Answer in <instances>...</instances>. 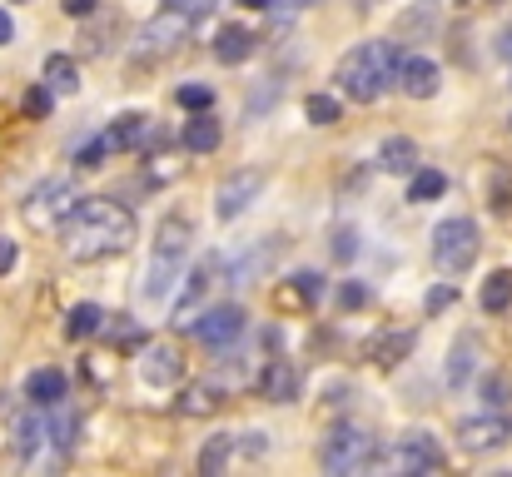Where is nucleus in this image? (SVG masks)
<instances>
[{"label":"nucleus","instance_id":"f257e3e1","mask_svg":"<svg viewBox=\"0 0 512 477\" xmlns=\"http://www.w3.org/2000/svg\"><path fill=\"white\" fill-rule=\"evenodd\" d=\"M130 239H135V214L125 204H115V199H85L65 219V254L80 259V264L85 259L90 264L110 259V254L130 249Z\"/></svg>","mask_w":512,"mask_h":477},{"label":"nucleus","instance_id":"f03ea898","mask_svg":"<svg viewBox=\"0 0 512 477\" xmlns=\"http://www.w3.org/2000/svg\"><path fill=\"white\" fill-rule=\"evenodd\" d=\"M398 50L388 40H368V45H353L339 60V90L348 100H378L393 80H398Z\"/></svg>","mask_w":512,"mask_h":477},{"label":"nucleus","instance_id":"7ed1b4c3","mask_svg":"<svg viewBox=\"0 0 512 477\" xmlns=\"http://www.w3.org/2000/svg\"><path fill=\"white\" fill-rule=\"evenodd\" d=\"M478 224L473 219H443L438 229H433V269L443 274V279H458V274H468L473 264H478Z\"/></svg>","mask_w":512,"mask_h":477},{"label":"nucleus","instance_id":"20e7f679","mask_svg":"<svg viewBox=\"0 0 512 477\" xmlns=\"http://www.w3.org/2000/svg\"><path fill=\"white\" fill-rule=\"evenodd\" d=\"M189 219H165L160 224V239H155V254H150V274H145V294L150 299H165L174 284V274H179V264H184V254H189Z\"/></svg>","mask_w":512,"mask_h":477},{"label":"nucleus","instance_id":"39448f33","mask_svg":"<svg viewBox=\"0 0 512 477\" xmlns=\"http://www.w3.org/2000/svg\"><path fill=\"white\" fill-rule=\"evenodd\" d=\"M373 458H378L373 433H363V428H353V423H339V428H329V433H324L319 463H324L329 473H363Z\"/></svg>","mask_w":512,"mask_h":477},{"label":"nucleus","instance_id":"423d86ee","mask_svg":"<svg viewBox=\"0 0 512 477\" xmlns=\"http://www.w3.org/2000/svg\"><path fill=\"white\" fill-rule=\"evenodd\" d=\"M75 184L70 179H45V184H35L30 189V199H25V224H35V229H50V224H60L75 204Z\"/></svg>","mask_w":512,"mask_h":477},{"label":"nucleus","instance_id":"0eeeda50","mask_svg":"<svg viewBox=\"0 0 512 477\" xmlns=\"http://www.w3.org/2000/svg\"><path fill=\"white\" fill-rule=\"evenodd\" d=\"M184 25H189V15H179V10H165L160 20H150L140 35H135V60H155V55H170L174 45L184 40Z\"/></svg>","mask_w":512,"mask_h":477},{"label":"nucleus","instance_id":"6e6552de","mask_svg":"<svg viewBox=\"0 0 512 477\" xmlns=\"http://www.w3.org/2000/svg\"><path fill=\"white\" fill-rule=\"evenodd\" d=\"M259 189H264V174H259V169L229 174V179L219 184V194H214V214H219V219H239V214L259 199Z\"/></svg>","mask_w":512,"mask_h":477},{"label":"nucleus","instance_id":"1a4fd4ad","mask_svg":"<svg viewBox=\"0 0 512 477\" xmlns=\"http://www.w3.org/2000/svg\"><path fill=\"white\" fill-rule=\"evenodd\" d=\"M194 333L209 348H224V343H234L244 333V309L239 304H214V309H204V314L194 318Z\"/></svg>","mask_w":512,"mask_h":477},{"label":"nucleus","instance_id":"9d476101","mask_svg":"<svg viewBox=\"0 0 512 477\" xmlns=\"http://www.w3.org/2000/svg\"><path fill=\"white\" fill-rule=\"evenodd\" d=\"M438 85H443V70H438L433 60H423V55H403V65H398V90H403L408 100H433Z\"/></svg>","mask_w":512,"mask_h":477},{"label":"nucleus","instance_id":"9b49d317","mask_svg":"<svg viewBox=\"0 0 512 477\" xmlns=\"http://www.w3.org/2000/svg\"><path fill=\"white\" fill-rule=\"evenodd\" d=\"M219 279V259L209 254V259H199L194 264V274H189V284H184V294H179V304H174V323H194L199 318V304L209 299V284Z\"/></svg>","mask_w":512,"mask_h":477},{"label":"nucleus","instance_id":"f8f14e48","mask_svg":"<svg viewBox=\"0 0 512 477\" xmlns=\"http://www.w3.org/2000/svg\"><path fill=\"white\" fill-rule=\"evenodd\" d=\"M458 438H463L468 453H493V448H503L512 438V423L498 418V413H493V418H468V423L458 428Z\"/></svg>","mask_w":512,"mask_h":477},{"label":"nucleus","instance_id":"ddd939ff","mask_svg":"<svg viewBox=\"0 0 512 477\" xmlns=\"http://www.w3.org/2000/svg\"><path fill=\"white\" fill-rule=\"evenodd\" d=\"M443 463V453H438V443L428 438V433H408L398 448H393V468H403V473H428V468H438Z\"/></svg>","mask_w":512,"mask_h":477},{"label":"nucleus","instance_id":"4468645a","mask_svg":"<svg viewBox=\"0 0 512 477\" xmlns=\"http://www.w3.org/2000/svg\"><path fill=\"white\" fill-rule=\"evenodd\" d=\"M259 393H264L269 403H294V398H299V368H294L289 358H274L269 373H264V383H259Z\"/></svg>","mask_w":512,"mask_h":477},{"label":"nucleus","instance_id":"2eb2a0df","mask_svg":"<svg viewBox=\"0 0 512 477\" xmlns=\"http://www.w3.org/2000/svg\"><path fill=\"white\" fill-rule=\"evenodd\" d=\"M25 398H30L35 408L65 403V373H60V368H35V373L25 378Z\"/></svg>","mask_w":512,"mask_h":477},{"label":"nucleus","instance_id":"dca6fc26","mask_svg":"<svg viewBox=\"0 0 512 477\" xmlns=\"http://www.w3.org/2000/svg\"><path fill=\"white\" fill-rule=\"evenodd\" d=\"M184 378V358H179V348H150L145 353V383H155V388H170Z\"/></svg>","mask_w":512,"mask_h":477},{"label":"nucleus","instance_id":"f3484780","mask_svg":"<svg viewBox=\"0 0 512 477\" xmlns=\"http://www.w3.org/2000/svg\"><path fill=\"white\" fill-rule=\"evenodd\" d=\"M214 55H219V65H244L254 55V35L244 25H224L219 40H214Z\"/></svg>","mask_w":512,"mask_h":477},{"label":"nucleus","instance_id":"a211bd4d","mask_svg":"<svg viewBox=\"0 0 512 477\" xmlns=\"http://www.w3.org/2000/svg\"><path fill=\"white\" fill-rule=\"evenodd\" d=\"M184 150H194V155L219 150V120L209 110H194V120L184 125Z\"/></svg>","mask_w":512,"mask_h":477},{"label":"nucleus","instance_id":"6ab92c4d","mask_svg":"<svg viewBox=\"0 0 512 477\" xmlns=\"http://www.w3.org/2000/svg\"><path fill=\"white\" fill-rule=\"evenodd\" d=\"M45 85H50L55 95H75V90H80L75 60H70V55H45Z\"/></svg>","mask_w":512,"mask_h":477},{"label":"nucleus","instance_id":"aec40b11","mask_svg":"<svg viewBox=\"0 0 512 477\" xmlns=\"http://www.w3.org/2000/svg\"><path fill=\"white\" fill-rule=\"evenodd\" d=\"M378 164H383L388 174H408V169L418 164V145H413V140H403V135H393V140H383Z\"/></svg>","mask_w":512,"mask_h":477},{"label":"nucleus","instance_id":"412c9836","mask_svg":"<svg viewBox=\"0 0 512 477\" xmlns=\"http://www.w3.org/2000/svg\"><path fill=\"white\" fill-rule=\"evenodd\" d=\"M368 353H373L383 368H393L398 358H408V353H413V333H378V338L368 343Z\"/></svg>","mask_w":512,"mask_h":477},{"label":"nucleus","instance_id":"4be33fe9","mask_svg":"<svg viewBox=\"0 0 512 477\" xmlns=\"http://www.w3.org/2000/svg\"><path fill=\"white\" fill-rule=\"evenodd\" d=\"M105 140H110V150H135V145L145 140V115H120V120L105 130Z\"/></svg>","mask_w":512,"mask_h":477},{"label":"nucleus","instance_id":"5701e85b","mask_svg":"<svg viewBox=\"0 0 512 477\" xmlns=\"http://www.w3.org/2000/svg\"><path fill=\"white\" fill-rule=\"evenodd\" d=\"M508 304H512V274L498 269V274H488V284H483V314H508Z\"/></svg>","mask_w":512,"mask_h":477},{"label":"nucleus","instance_id":"b1692460","mask_svg":"<svg viewBox=\"0 0 512 477\" xmlns=\"http://www.w3.org/2000/svg\"><path fill=\"white\" fill-rule=\"evenodd\" d=\"M100 323H105V309H100V304H75L65 333H70V338H90V333H100Z\"/></svg>","mask_w":512,"mask_h":477},{"label":"nucleus","instance_id":"393cba45","mask_svg":"<svg viewBox=\"0 0 512 477\" xmlns=\"http://www.w3.org/2000/svg\"><path fill=\"white\" fill-rule=\"evenodd\" d=\"M443 189H448V179H443L438 169H418L413 184H408V199H413V204H428V199H438Z\"/></svg>","mask_w":512,"mask_h":477},{"label":"nucleus","instance_id":"a878e982","mask_svg":"<svg viewBox=\"0 0 512 477\" xmlns=\"http://www.w3.org/2000/svg\"><path fill=\"white\" fill-rule=\"evenodd\" d=\"M224 398H219V388H189L184 398H179V413L184 418H199V413H214Z\"/></svg>","mask_w":512,"mask_h":477},{"label":"nucleus","instance_id":"bb28decb","mask_svg":"<svg viewBox=\"0 0 512 477\" xmlns=\"http://www.w3.org/2000/svg\"><path fill=\"white\" fill-rule=\"evenodd\" d=\"M304 115H309L314 125H339L343 105L334 100V95H309V100H304Z\"/></svg>","mask_w":512,"mask_h":477},{"label":"nucleus","instance_id":"cd10ccee","mask_svg":"<svg viewBox=\"0 0 512 477\" xmlns=\"http://www.w3.org/2000/svg\"><path fill=\"white\" fill-rule=\"evenodd\" d=\"M473 338H458V348H453V363H448V383L453 388H463L468 383V373H473Z\"/></svg>","mask_w":512,"mask_h":477},{"label":"nucleus","instance_id":"c85d7f7f","mask_svg":"<svg viewBox=\"0 0 512 477\" xmlns=\"http://www.w3.org/2000/svg\"><path fill=\"white\" fill-rule=\"evenodd\" d=\"M229 448H234V438H229V433L209 438V448L199 453V468H204V473H224V463H229Z\"/></svg>","mask_w":512,"mask_h":477},{"label":"nucleus","instance_id":"c756f323","mask_svg":"<svg viewBox=\"0 0 512 477\" xmlns=\"http://www.w3.org/2000/svg\"><path fill=\"white\" fill-rule=\"evenodd\" d=\"M174 100H179L184 110H214V90H209V85H179Z\"/></svg>","mask_w":512,"mask_h":477},{"label":"nucleus","instance_id":"7c9ffc66","mask_svg":"<svg viewBox=\"0 0 512 477\" xmlns=\"http://www.w3.org/2000/svg\"><path fill=\"white\" fill-rule=\"evenodd\" d=\"M105 155H110V140H105V135H95L90 145H80V150H75V164H80V169H95Z\"/></svg>","mask_w":512,"mask_h":477},{"label":"nucleus","instance_id":"2f4dec72","mask_svg":"<svg viewBox=\"0 0 512 477\" xmlns=\"http://www.w3.org/2000/svg\"><path fill=\"white\" fill-rule=\"evenodd\" d=\"M50 100H55V90H50V85H45V90H30V95H25V115H30V120L50 115Z\"/></svg>","mask_w":512,"mask_h":477},{"label":"nucleus","instance_id":"473e14b6","mask_svg":"<svg viewBox=\"0 0 512 477\" xmlns=\"http://www.w3.org/2000/svg\"><path fill=\"white\" fill-rule=\"evenodd\" d=\"M219 0H165V10H179V15H189V20H199V15H209Z\"/></svg>","mask_w":512,"mask_h":477},{"label":"nucleus","instance_id":"72a5a7b5","mask_svg":"<svg viewBox=\"0 0 512 477\" xmlns=\"http://www.w3.org/2000/svg\"><path fill=\"white\" fill-rule=\"evenodd\" d=\"M458 304V289L453 284H438L433 294H428V314H443V309H453Z\"/></svg>","mask_w":512,"mask_h":477},{"label":"nucleus","instance_id":"f704fd0d","mask_svg":"<svg viewBox=\"0 0 512 477\" xmlns=\"http://www.w3.org/2000/svg\"><path fill=\"white\" fill-rule=\"evenodd\" d=\"M339 304H343V309H358V304H368V289H363V284H343V289H339Z\"/></svg>","mask_w":512,"mask_h":477},{"label":"nucleus","instance_id":"c9c22d12","mask_svg":"<svg viewBox=\"0 0 512 477\" xmlns=\"http://www.w3.org/2000/svg\"><path fill=\"white\" fill-rule=\"evenodd\" d=\"M15 259H20L15 239H5V234H0V274H10V269H15Z\"/></svg>","mask_w":512,"mask_h":477},{"label":"nucleus","instance_id":"e433bc0d","mask_svg":"<svg viewBox=\"0 0 512 477\" xmlns=\"http://www.w3.org/2000/svg\"><path fill=\"white\" fill-rule=\"evenodd\" d=\"M334 254H339V259H353V254H358V244H353V229H339V244H334Z\"/></svg>","mask_w":512,"mask_h":477},{"label":"nucleus","instance_id":"4c0bfd02","mask_svg":"<svg viewBox=\"0 0 512 477\" xmlns=\"http://www.w3.org/2000/svg\"><path fill=\"white\" fill-rule=\"evenodd\" d=\"M294 284H299V294H309V299L319 294V274H294Z\"/></svg>","mask_w":512,"mask_h":477},{"label":"nucleus","instance_id":"58836bf2","mask_svg":"<svg viewBox=\"0 0 512 477\" xmlns=\"http://www.w3.org/2000/svg\"><path fill=\"white\" fill-rule=\"evenodd\" d=\"M60 5H65V15H90L100 0H60Z\"/></svg>","mask_w":512,"mask_h":477},{"label":"nucleus","instance_id":"ea45409f","mask_svg":"<svg viewBox=\"0 0 512 477\" xmlns=\"http://www.w3.org/2000/svg\"><path fill=\"white\" fill-rule=\"evenodd\" d=\"M15 40V25H10V10H0V45Z\"/></svg>","mask_w":512,"mask_h":477},{"label":"nucleus","instance_id":"a19ab883","mask_svg":"<svg viewBox=\"0 0 512 477\" xmlns=\"http://www.w3.org/2000/svg\"><path fill=\"white\" fill-rule=\"evenodd\" d=\"M498 50H503V55H508V60H512V25H508V30H503V40H498Z\"/></svg>","mask_w":512,"mask_h":477},{"label":"nucleus","instance_id":"79ce46f5","mask_svg":"<svg viewBox=\"0 0 512 477\" xmlns=\"http://www.w3.org/2000/svg\"><path fill=\"white\" fill-rule=\"evenodd\" d=\"M239 5H249V10H264V5H269V0H239Z\"/></svg>","mask_w":512,"mask_h":477},{"label":"nucleus","instance_id":"37998d69","mask_svg":"<svg viewBox=\"0 0 512 477\" xmlns=\"http://www.w3.org/2000/svg\"><path fill=\"white\" fill-rule=\"evenodd\" d=\"M299 5H314V0H289V10H299Z\"/></svg>","mask_w":512,"mask_h":477},{"label":"nucleus","instance_id":"c03bdc74","mask_svg":"<svg viewBox=\"0 0 512 477\" xmlns=\"http://www.w3.org/2000/svg\"><path fill=\"white\" fill-rule=\"evenodd\" d=\"M368 5H373V0H368Z\"/></svg>","mask_w":512,"mask_h":477}]
</instances>
